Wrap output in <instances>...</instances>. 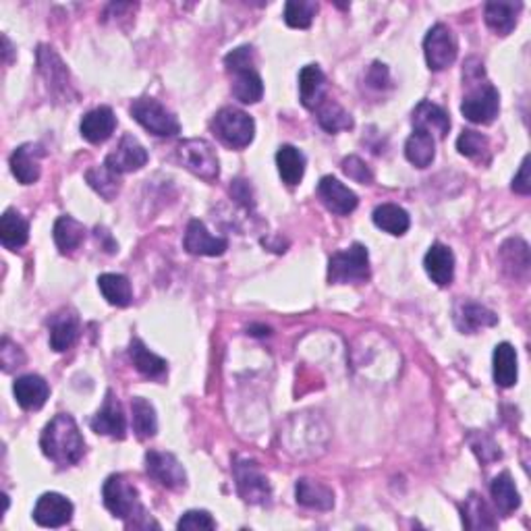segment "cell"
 Segmentation results:
<instances>
[{
    "label": "cell",
    "mask_w": 531,
    "mask_h": 531,
    "mask_svg": "<svg viewBox=\"0 0 531 531\" xmlns=\"http://www.w3.org/2000/svg\"><path fill=\"white\" fill-rule=\"evenodd\" d=\"M411 123L413 129L425 131V133H430L432 137H447L450 131V119L447 110L430 100H422L417 104L415 110H413Z\"/></svg>",
    "instance_id": "obj_21"
},
{
    "label": "cell",
    "mask_w": 531,
    "mask_h": 531,
    "mask_svg": "<svg viewBox=\"0 0 531 531\" xmlns=\"http://www.w3.org/2000/svg\"><path fill=\"white\" fill-rule=\"evenodd\" d=\"M176 529H216V521L208 510H187L176 523Z\"/></svg>",
    "instance_id": "obj_47"
},
{
    "label": "cell",
    "mask_w": 531,
    "mask_h": 531,
    "mask_svg": "<svg viewBox=\"0 0 531 531\" xmlns=\"http://www.w3.org/2000/svg\"><path fill=\"white\" fill-rule=\"evenodd\" d=\"M523 9L521 3H488L484 9L486 25L498 36H509L515 30L517 17Z\"/></svg>",
    "instance_id": "obj_29"
},
{
    "label": "cell",
    "mask_w": 531,
    "mask_h": 531,
    "mask_svg": "<svg viewBox=\"0 0 531 531\" xmlns=\"http://www.w3.org/2000/svg\"><path fill=\"white\" fill-rule=\"evenodd\" d=\"M13 395H15L19 407L25 411L42 409L50 397V386L38 373H28L15 380L13 384Z\"/></svg>",
    "instance_id": "obj_20"
},
{
    "label": "cell",
    "mask_w": 531,
    "mask_h": 531,
    "mask_svg": "<svg viewBox=\"0 0 531 531\" xmlns=\"http://www.w3.org/2000/svg\"><path fill=\"white\" fill-rule=\"evenodd\" d=\"M30 239V222L23 218L17 210H4V214L0 216V241L6 249L17 252L19 247H23Z\"/></svg>",
    "instance_id": "obj_27"
},
{
    "label": "cell",
    "mask_w": 531,
    "mask_h": 531,
    "mask_svg": "<svg viewBox=\"0 0 531 531\" xmlns=\"http://www.w3.org/2000/svg\"><path fill=\"white\" fill-rule=\"evenodd\" d=\"M90 425L96 434L116 438V441H123V438L127 436V419H124L121 403L116 401L113 390L107 392L104 405L100 407V411L91 417Z\"/></svg>",
    "instance_id": "obj_13"
},
{
    "label": "cell",
    "mask_w": 531,
    "mask_h": 531,
    "mask_svg": "<svg viewBox=\"0 0 531 531\" xmlns=\"http://www.w3.org/2000/svg\"><path fill=\"white\" fill-rule=\"evenodd\" d=\"M463 513V526L467 529H494L498 527V521L494 519V513H492L490 507L484 498L475 494H469L467 501L461 507Z\"/></svg>",
    "instance_id": "obj_38"
},
{
    "label": "cell",
    "mask_w": 531,
    "mask_h": 531,
    "mask_svg": "<svg viewBox=\"0 0 531 531\" xmlns=\"http://www.w3.org/2000/svg\"><path fill=\"white\" fill-rule=\"evenodd\" d=\"M146 162H148L146 148H143L133 135H123L119 146L115 148V152H110L107 156V160H104V164H107L110 170H115L116 175L133 173V170H140L146 167Z\"/></svg>",
    "instance_id": "obj_15"
},
{
    "label": "cell",
    "mask_w": 531,
    "mask_h": 531,
    "mask_svg": "<svg viewBox=\"0 0 531 531\" xmlns=\"http://www.w3.org/2000/svg\"><path fill=\"white\" fill-rule=\"evenodd\" d=\"M131 116L158 137H175L181 133V123L170 110L154 98H137L131 104Z\"/></svg>",
    "instance_id": "obj_6"
},
{
    "label": "cell",
    "mask_w": 531,
    "mask_h": 531,
    "mask_svg": "<svg viewBox=\"0 0 531 531\" xmlns=\"http://www.w3.org/2000/svg\"><path fill=\"white\" fill-rule=\"evenodd\" d=\"M372 220L378 228H382V231L389 235H395V237H401V235L407 233L411 227V218H409L407 210L397 206V204L378 206L376 210H373Z\"/></svg>",
    "instance_id": "obj_32"
},
{
    "label": "cell",
    "mask_w": 531,
    "mask_h": 531,
    "mask_svg": "<svg viewBox=\"0 0 531 531\" xmlns=\"http://www.w3.org/2000/svg\"><path fill=\"white\" fill-rule=\"evenodd\" d=\"M73 519V502L58 492H46L38 498L34 509V521L40 527H64Z\"/></svg>",
    "instance_id": "obj_12"
},
{
    "label": "cell",
    "mask_w": 531,
    "mask_h": 531,
    "mask_svg": "<svg viewBox=\"0 0 531 531\" xmlns=\"http://www.w3.org/2000/svg\"><path fill=\"white\" fill-rule=\"evenodd\" d=\"M490 494L494 498V504L498 507V510H501L504 517L515 513V510L521 507L519 490H517L509 471H502L501 475L494 477V482H492L490 486Z\"/></svg>",
    "instance_id": "obj_33"
},
{
    "label": "cell",
    "mask_w": 531,
    "mask_h": 531,
    "mask_svg": "<svg viewBox=\"0 0 531 531\" xmlns=\"http://www.w3.org/2000/svg\"><path fill=\"white\" fill-rule=\"evenodd\" d=\"M295 496H297V502L305 509L313 510H332L334 507V492L324 486V484L307 480V477H301L295 484Z\"/></svg>",
    "instance_id": "obj_26"
},
{
    "label": "cell",
    "mask_w": 531,
    "mask_h": 531,
    "mask_svg": "<svg viewBox=\"0 0 531 531\" xmlns=\"http://www.w3.org/2000/svg\"><path fill=\"white\" fill-rule=\"evenodd\" d=\"M46 152L38 143H23L11 154V173L21 185H34L42 175V164Z\"/></svg>",
    "instance_id": "obj_14"
},
{
    "label": "cell",
    "mask_w": 531,
    "mask_h": 531,
    "mask_svg": "<svg viewBox=\"0 0 531 531\" xmlns=\"http://www.w3.org/2000/svg\"><path fill=\"white\" fill-rule=\"evenodd\" d=\"M277 167L278 175L287 185H299L305 173V156L299 148L295 146H280L277 152Z\"/></svg>",
    "instance_id": "obj_34"
},
{
    "label": "cell",
    "mask_w": 531,
    "mask_h": 531,
    "mask_svg": "<svg viewBox=\"0 0 531 531\" xmlns=\"http://www.w3.org/2000/svg\"><path fill=\"white\" fill-rule=\"evenodd\" d=\"M52 351L64 353L77 343L81 334L80 316L73 310H61L48 320Z\"/></svg>",
    "instance_id": "obj_18"
},
{
    "label": "cell",
    "mask_w": 531,
    "mask_h": 531,
    "mask_svg": "<svg viewBox=\"0 0 531 531\" xmlns=\"http://www.w3.org/2000/svg\"><path fill=\"white\" fill-rule=\"evenodd\" d=\"M461 113L475 124H492L501 113V94L488 81H475L461 102Z\"/></svg>",
    "instance_id": "obj_7"
},
{
    "label": "cell",
    "mask_w": 531,
    "mask_h": 531,
    "mask_svg": "<svg viewBox=\"0 0 531 531\" xmlns=\"http://www.w3.org/2000/svg\"><path fill=\"white\" fill-rule=\"evenodd\" d=\"M513 192L519 193V195H529L531 193V176H529V156H526L521 162V168L519 173L515 175L513 179Z\"/></svg>",
    "instance_id": "obj_48"
},
{
    "label": "cell",
    "mask_w": 531,
    "mask_h": 531,
    "mask_svg": "<svg viewBox=\"0 0 531 531\" xmlns=\"http://www.w3.org/2000/svg\"><path fill=\"white\" fill-rule=\"evenodd\" d=\"M233 475L239 496L247 504H270V482L261 474L258 463L249 461V458H237L233 465Z\"/></svg>",
    "instance_id": "obj_8"
},
{
    "label": "cell",
    "mask_w": 531,
    "mask_h": 531,
    "mask_svg": "<svg viewBox=\"0 0 531 531\" xmlns=\"http://www.w3.org/2000/svg\"><path fill=\"white\" fill-rule=\"evenodd\" d=\"M210 127H212L214 135L218 137L225 146L235 150L247 148L249 143L253 141L255 135V123L252 116L233 107L220 108L218 113L214 115Z\"/></svg>",
    "instance_id": "obj_4"
},
{
    "label": "cell",
    "mask_w": 531,
    "mask_h": 531,
    "mask_svg": "<svg viewBox=\"0 0 531 531\" xmlns=\"http://www.w3.org/2000/svg\"><path fill=\"white\" fill-rule=\"evenodd\" d=\"M116 129V116L110 107H98L81 119L80 131L90 143H104Z\"/></svg>",
    "instance_id": "obj_23"
},
{
    "label": "cell",
    "mask_w": 531,
    "mask_h": 531,
    "mask_svg": "<svg viewBox=\"0 0 531 531\" xmlns=\"http://www.w3.org/2000/svg\"><path fill=\"white\" fill-rule=\"evenodd\" d=\"M340 167H343V173L355 183H362V185H370V183H373V173L370 170L368 164L359 158V156H349V158L343 160Z\"/></svg>",
    "instance_id": "obj_46"
},
{
    "label": "cell",
    "mask_w": 531,
    "mask_h": 531,
    "mask_svg": "<svg viewBox=\"0 0 531 531\" xmlns=\"http://www.w3.org/2000/svg\"><path fill=\"white\" fill-rule=\"evenodd\" d=\"M233 96L237 98L241 104H255L261 100L264 96V81L258 71L253 69H239L235 71V81H233Z\"/></svg>",
    "instance_id": "obj_37"
},
{
    "label": "cell",
    "mask_w": 531,
    "mask_h": 531,
    "mask_svg": "<svg viewBox=\"0 0 531 531\" xmlns=\"http://www.w3.org/2000/svg\"><path fill=\"white\" fill-rule=\"evenodd\" d=\"M455 326L463 334H474L480 328H490L498 324V316L488 307H484L475 301H457L455 310H452Z\"/></svg>",
    "instance_id": "obj_19"
},
{
    "label": "cell",
    "mask_w": 531,
    "mask_h": 531,
    "mask_svg": "<svg viewBox=\"0 0 531 531\" xmlns=\"http://www.w3.org/2000/svg\"><path fill=\"white\" fill-rule=\"evenodd\" d=\"M299 96L307 110H316L326 100V75L318 64H307L301 69Z\"/></svg>",
    "instance_id": "obj_24"
},
{
    "label": "cell",
    "mask_w": 531,
    "mask_h": 531,
    "mask_svg": "<svg viewBox=\"0 0 531 531\" xmlns=\"http://www.w3.org/2000/svg\"><path fill=\"white\" fill-rule=\"evenodd\" d=\"M23 364H25V355L21 347H17L9 337H4L3 345H0V365H3V370L9 373L15 368H21Z\"/></svg>",
    "instance_id": "obj_45"
},
{
    "label": "cell",
    "mask_w": 531,
    "mask_h": 531,
    "mask_svg": "<svg viewBox=\"0 0 531 531\" xmlns=\"http://www.w3.org/2000/svg\"><path fill=\"white\" fill-rule=\"evenodd\" d=\"M38 71H40L42 80L48 88L50 96L58 102H73L77 98V91L71 83V73L63 58L56 55L55 48L50 46H38Z\"/></svg>",
    "instance_id": "obj_5"
},
{
    "label": "cell",
    "mask_w": 531,
    "mask_h": 531,
    "mask_svg": "<svg viewBox=\"0 0 531 531\" xmlns=\"http://www.w3.org/2000/svg\"><path fill=\"white\" fill-rule=\"evenodd\" d=\"M131 413H133V432L140 441L154 438L158 432V415L154 405L143 397L131 398Z\"/></svg>",
    "instance_id": "obj_36"
},
{
    "label": "cell",
    "mask_w": 531,
    "mask_h": 531,
    "mask_svg": "<svg viewBox=\"0 0 531 531\" xmlns=\"http://www.w3.org/2000/svg\"><path fill=\"white\" fill-rule=\"evenodd\" d=\"M102 496L104 507H107L116 519L127 523V527L133 526L135 519L152 521L148 517L146 509L141 507L140 492H137V488L124 475H110L108 480L104 482Z\"/></svg>",
    "instance_id": "obj_2"
},
{
    "label": "cell",
    "mask_w": 531,
    "mask_h": 531,
    "mask_svg": "<svg viewBox=\"0 0 531 531\" xmlns=\"http://www.w3.org/2000/svg\"><path fill=\"white\" fill-rule=\"evenodd\" d=\"M183 245H185V249L192 255H210V258H216V255H222L227 252L228 241L225 237H214L206 228L204 222L193 218L189 220Z\"/></svg>",
    "instance_id": "obj_17"
},
{
    "label": "cell",
    "mask_w": 531,
    "mask_h": 531,
    "mask_svg": "<svg viewBox=\"0 0 531 531\" xmlns=\"http://www.w3.org/2000/svg\"><path fill=\"white\" fill-rule=\"evenodd\" d=\"M148 475L168 490H181L187 486V474L179 458L173 452L148 450L146 452Z\"/></svg>",
    "instance_id": "obj_11"
},
{
    "label": "cell",
    "mask_w": 531,
    "mask_h": 531,
    "mask_svg": "<svg viewBox=\"0 0 531 531\" xmlns=\"http://www.w3.org/2000/svg\"><path fill=\"white\" fill-rule=\"evenodd\" d=\"M121 175H116L115 170H110L107 164H100V167L90 168L85 173V181L90 183V187L94 189L96 193H100L107 201H113L121 192Z\"/></svg>",
    "instance_id": "obj_41"
},
{
    "label": "cell",
    "mask_w": 531,
    "mask_h": 531,
    "mask_svg": "<svg viewBox=\"0 0 531 531\" xmlns=\"http://www.w3.org/2000/svg\"><path fill=\"white\" fill-rule=\"evenodd\" d=\"M225 67L228 73H235L239 69H253L255 67V52L252 46H239L225 56Z\"/></svg>",
    "instance_id": "obj_44"
},
{
    "label": "cell",
    "mask_w": 531,
    "mask_h": 531,
    "mask_svg": "<svg viewBox=\"0 0 531 531\" xmlns=\"http://www.w3.org/2000/svg\"><path fill=\"white\" fill-rule=\"evenodd\" d=\"M368 81L373 85V88L382 90L386 83H389V69L384 67V64L376 63L373 67L370 69V75H368Z\"/></svg>",
    "instance_id": "obj_49"
},
{
    "label": "cell",
    "mask_w": 531,
    "mask_h": 531,
    "mask_svg": "<svg viewBox=\"0 0 531 531\" xmlns=\"http://www.w3.org/2000/svg\"><path fill=\"white\" fill-rule=\"evenodd\" d=\"M179 160L189 173L204 181H216L220 175V162L212 143L206 140H185L179 146Z\"/></svg>",
    "instance_id": "obj_9"
},
{
    "label": "cell",
    "mask_w": 531,
    "mask_h": 531,
    "mask_svg": "<svg viewBox=\"0 0 531 531\" xmlns=\"http://www.w3.org/2000/svg\"><path fill=\"white\" fill-rule=\"evenodd\" d=\"M52 235H55V244L58 247V252L63 255H71L75 253L85 241V227L80 220H75L73 216L64 214L55 222V231H52Z\"/></svg>",
    "instance_id": "obj_28"
},
{
    "label": "cell",
    "mask_w": 531,
    "mask_h": 531,
    "mask_svg": "<svg viewBox=\"0 0 531 531\" xmlns=\"http://www.w3.org/2000/svg\"><path fill=\"white\" fill-rule=\"evenodd\" d=\"M98 287H100V293L104 299L108 301L110 305L115 307H127L133 301V291H131V283L127 277L123 274H102L98 278Z\"/></svg>",
    "instance_id": "obj_39"
},
{
    "label": "cell",
    "mask_w": 531,
    "mask_h": 531,
    "mask_svg": "<svg viewBox=\"0 0 531 531\" xmlns=\"http://www.w3.org/2000/svg\"><path fill=\"white\" fill-rule=\"evenodd\" d=\"M231 193H233V198H237L239 201H244V204L249 208V206H253V200H252V189H249V185L245 181H241V179H237L233 183V187H231Z\"/></svg>",
    "instance_id": "obj_50"
},
{
    "label": "cell",
    "mask_w": 531,
    "mask_h": 531,
    "mask_svg": "<svg viewBox=\"0 0 531 531\" xmlns=\"http://www.w3.org/2000/svg\"><path fill=\"white\" fill-rule=\"evenodd\" d=\"M424 268L432 283H436L438 287H449L455 278V253L447 245L434 244L425 253Z\"/></svg>",
    "instance_id": "obj_22"
},
{
    "label": "cell",
    "mask_w": 531,
    "mask_h": 531,
    "mask_svg": "<svg viewBox=\"0 0 531 531\" xmlns=\"http://www.w3.org/2000/svg\"><path fill=\"white\" fill-rule=\"evenodd\" d=\"M129 357H131V362H133L135 370L140 372V373H143V376H146V378L158 380L168 370L167 359H162V357L156 355V353L150 351L148 347L143 345L140 338L131 340V345H129Z\"/></svg>",
    "instance_id": "obj_31"
},
{
    "label": "cell",
    "mask_w": 531,
    "mask_h": 531,
    "mask_svg": "<svg viewBox=\"0 0 531 531\" xmlns=\"http://www.w3.org/2000/svg\"><path fill=\"white\" fill-rule=\"evenodd\" d=\"M457 40L449 25L436 23L424 38V55L430 71H444L457 61Z\"/></svg>",
    "instance_id": "obj_10"
},
{
    "label": "cell",
    "mask_w": 531,
    "mask_h": 531,
    "mask_svg": "<svg viewBox=\"0 0 531 531\" xmlns=\"http://www.w3.org/2000/svg\"><path fill=\"white\" fill-rule=\"evenodd\" d=\"M40 449L44 457L58 467H71L81 461L85 455V441L80 425L69 413H58L46 424L40 436Z\"/></svg>",
    "instance_id": "obj_1"
},
{
    "label": "cell",
    "mask_w": 531,
    "mask_h": 531,
    "mask_svg": "<svg viewBox=\"0 0 531 531\" xmlns=\"http://www.w3.org/2000/svg\"><path fill=\"white\" fill-rule=\"evenodd\" d=\"M519 378V365H517V351L510 343H501L494 349V382L501 389H510Z\"/></svg>",
    "instance_id": "obj_30"
},
{
    "label": "cell",
    "mask_w": 531,
    "mask_h": 531,
    "mask_svg": "<svg viewBox=\"0 0 531 531\" xmlns=\"http://www.w3.org/2000/svg\"><path fill=\"white\" fill-rule=\"evenodd\" d=\"M457 150L458 154L469 160L484 162V164L490 162V141L486 135L477 133V131L465 129L457 140Z\"/></svg>",
    "instance_id": "obj_42"
},
{
    "label": "cell",
    "mask_w": 531,
    "mask_h": 531,
    "mask_svg": "<svg viewBox=\"0 0 531 531\" xmlns=\"http://www.w3.org/2000/svg\"><path fill=\"white\" fill-rule=\"evenodd\" d=\"M370 277V253L368 247L362 244H353L343 252L334 253L328 261V283L332 285L365 283Z\"/></svg>",
    "instance_id": "obj_3"
},
{
    "label": "cell",
    "mask_w": 531,
    "mask_h": 531,
    "mask_svg": "<svg viewBox=\"0 0 531 531\" xmlns=\"http://www.w3.org/2000/svg\"><path fill=\"white\" fill-rule=\"evenodd\" d=\"M318 13V3L313 0H288L285 4V21L293 30H307Z\"/></svg>",
    "instance_id": "obj_43"
},
{
    "label": "cell",
    "mask_w": 531,
    "mask_h": 531,
    "mask_svg": "<svg viewBox=\"0 0 531 531\" xmlns=\"http://www.w3.org/2000/svg\"><path fill=\"white\" fill-rule=\"evenodd\" d=\"M316 119L320 123V127L328 133H338V131H349L353 129V116L347 113V110L340 107L338 102L334 100H326L320 104L316 108Z\"/></svg>",
    "instance_id": "obj_40"
},
{
    "label": "cell",
    "mask_w": 531,
    "mask_h": 531,
    "mask_svg": "<svg viewBox=\"0 0 531 531\" xmlns=\"http://www.w3.org/2000/svg\"><path fill=\"white\" fill-rule=\"evenodd\" d=\"M405 156H407V160L413 167H430L436 158V140L430 133H425V131L413 129L407 143H405Z\"/></svg>",
    "instance_id": "obj_35"
},
{
    "label": "cell",
    "mask_w": 531,
    "mask_h": 531,
    "mask_svg": "<svg viewBox=\"0 0 531 531\" xmlns=\"http://www.w3.org/2000/svg\"><path fill=\"white\" fill-rule=\"evenodd\" d=\"M501 261L504 272L515 280H527L529 277V247L526 241L510 239L501 247Z\"/></svg>",
    "instance_id": "obj_25"
},
{
    "label": "cell",
    "mask_w": 531,
    "mask_h": 531,
    "mask_svg": "<svg viewBox=\"0 0 531 531\" xmlns=\"http://www.w3.org/2000/svg\"><path fill=\"white\" fill-rule=\"evenodd\" d=\"M318 198L322 200V204L330 210L332 214L347 216L357 208L359 200L355 192H351L345 183H340L337 176H322V181L318 183Z\"/></svg>",
    "instance_id": "obj_16"
}]
</instances>
